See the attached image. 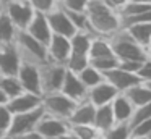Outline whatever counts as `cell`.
I'll return each mask as SVG.
<instances>
[{
  "label": "cell",
  "instance_id": "28",
  "mask_svg": "<svg viewBox=\"0 0 151 139\" xmlns=\"http://www.w3.org/2000/svg\"><path fill=\"white\" fill-rule=\"evenodd\" d=\"M148 118H151V102L145 103V105H140V107H135L133 108V113H132V116L128 118V121H127L128 129L133 128L135 125H138V123L148 120Z\"/></svg>",
  "mask_w": 151,
  "mask_h": 139
},
{
  "label": "cell",
  "instance_id": "32",
  "mask_svg": "<svg viewBox=\"0 0 151 139\" xmlns=\"http://www.w3.org/2000/svg\"><path fill=\"white\" fill-rule=\"evenodd\" d=\"M89 65V58L86 55H73L70 53L68 60L65 61V66L68 71H73V73H80L85 66Z\"/></svg>",
  "mask_w": 151,
  "mask_h": 139
},
{
  "label": "cell",
  "instance_id": "5",
  "mask_svg": "<svg viewBox=\"0 0 151 139\" xmlns=\"http://www.w3.org/2000/svg\"><path fill=\"white\" fill-rule=\"evenodd\" d=\"M65 73H67V66L62 63L47 61V63L41 65V89H42V96L60 91L63 79H65Z\"/></svg>",
  "mask_w": 151,
  "mask_h": 139
},
{
  "label": "cell",
  "instance_id": "47",
  "mask_svg": "<svg viewBox=\"0 0 151 139\" xmlns=\"http://www.w3.org/2000/svg\"><path fill=\"white\" fill-rule=\"evenodd\" d=\"M93 139H104V136H102L101 133H99V134H98V136H94V138H93Z\"/></svg>",
  "mask_w": 151,
  "mask_h": 139
},
{
  "label": "cell",
  "instance_id": "45",
  "mask_svg": "<svg viewBox=\"0 0 151 139\" xmlns=\"http://www.w3.org/2000/svg\"><path fill=\"white\" fill-rule=\"evenodd\" d=\"M145 86H146V87H148V89H150V91H151V79H150V81H145Z\"/></svg>",
  "mask_w": 151,
  "mask_h": 139
},
{
  "label": "cell",
  "instance_id": "8",
  "mask_svg": "<svg viewBox=\"0 0 151 139\" xmlns=\"http://www.w3.org/2000/svg\"><path fill=\"white\" fill-rule=\"evenodd\" d=\"M5 13L13 21L17 29H26L29 21L34 16V10L28 0H7L5 2Z\"/></svg>",
  "mask_w": 151,
  "mask_h": 139
},
{
  "label": "cell",
  "instance_id": "36",
  "mask_svg": "<svg viewBox=\"0 0 151 139\" xmlns=\"http://www.w3.org/2000/svg\"><path fill=\"white\" fill-rule=\"evenodd\" d=\"M88 2L89 0H62L59 5L65 10H72V11H85Z\"/></svg>",
  "mask_w": 151,
  "mask_h": 139
},
{
  "label": "cell",
  "instance_id": "38",
  "mask_svg": "<svg viewBox=\"0 0 151 139\" xmlns=\"http://www.w3.org/2000/svg\"><path fill=\"white\" fill-rule=\"evenodd\" d=\"M143 61V60H141ZM141 61L140 60H119V68H122V70L128 71V73H135L137 74L138 68L141 66Z\"/></svg>",
  "mask_w": 151,
  "mask_h": 139
},
{
  "label": "cell",
  "instance_id": "44",
  "mask_svg": "<svg viewBox=\"0 0 151 139\" xmlns=\"http://www.w3.org/2000/svg\"><path fill=\"white\" fill-rule=\"evenodd\" d=\"M5 2H7V0H0V13L5 10Z\"/></svg>",
  "mask_w": 151,
  "mask_h": 139
},
{
  "label": "cell",
  "instance_id": "24",
  "mask_svg": "<svg viewBox=\"0 0 151 139\" xmlns=\"http://www.w3.org/2000/svg\"><path fill=\"white\" fill-rule=\"evenodd\" d=\"M17 32H18L17 26L13 24V21L8 18V15L4 10V11L0 13V47L13 45Z\"/></svg>",
  "mask_w": 151,
  "mask_h": 139
},
{
  "label": "cell",
  "instance_id": "48",
  "mask_svg": "<svg viewBox=\"0 0 151 139\" xmlns=\"http://www.w3.org/2000/svg\"><path fill=\"white\" fill-rule=\"evenodd\" d=\"M130 139H148V138H130Z\"/></svg>",
  "mask_w": 151,
  "mask_h": 139
},
{
  "label": "cell",
  "instance_id": "42",
  "mask_svg": "<svg viewBox=\"0 0 151 139\" xmlns=\"http://www.w3.org/2000/svg\"><path fill=\"white\" fill-rule=\"evenodd\" d=\"M8 102V99H7V96L4 94V91L0 89V105H5V103Z\"/></svg>",
  "mask_w": 151,
  "mask_h": 139
},
{
  "label": "cell",
  "instance_id": "14",
  "mask_svg": "<svg viewBox=\"0 0 151 139\" xmlns=\"http://www.w3.org/2000/svg\"><path fill=\"white\" fill-rule=\"evenodd\" d=\"M102 76H104V79L107 81V83H111L119 92H124L125 89H128V87L141 83L140 78H138L135 73H128V71L122 70V68H119V66H115V68H112V70L102 73Z\"/></svg>",
  "mask_w": 151,
  "mask_h": 139
},
{
  "label": "cell",
  "instance_id": "16",
  "mask_svg": "<svg viewBox=\"0 0 151 139\" xmlns=\"http://www.w3.org/2000/svg\"><path fill=\"white\" fill-rule=\"evenodd\" d=\"M117 94H119V91L115 89L111 83H107V81L104 79V81H101L99 84H96V86L89 87L86 99H88L94 107H99V105L111 103Z\"/></svg>",
  "mask_w": 151,
  "mask_h": 139
},
{
  "label": "cell",
  "instance_id": "9",
  "mask_svg": "<svg viewBox=\"0 0 151 139\" xmlns=\"http://www.w3.org/2000/svg\"><path fill=\"white\" fill-rule=\"evenodd\" d=\"M47 23L50 26L52 34H59V36H65V37H72L78 29L75 28V24L72 23V19L68 18V15L65 13V10L60 5H57L52 11H49L46 15Z\"/></svg>",
  "mask_w": 151,
  "mask_h": 139
},
{
  "label": "cell",
  "instance_id": "31",
  "mask_svg": "<svg viewBox=\"0 0 151 139\" xmlns=\"http://www.w3.org/2000/svg\"><path fill=\"white\" fill-rule=\"evenodd\" d=\"M104 139H128L130 138V129L127 123H115L112 128H109L106 133H102Z\"/></svg>",
  "mask_w": 151,
  "mask_h": 139
},
{
  "label": "cell",
  "instance_id": "6",
  "mask_svg": "<svg viewBox=\"0 0 151 139\" xmlns=\"http://www.w3.org/2000/svg\"><path fill=\"white\" fill-rule=\"evenodd\" d=\"M42 115H44L42 105L37 107V108H34V110H29V112L13 115L12 116V123H10V128H8V134L7 136L8 138H13V136H18V134H23V133L36 129L39 120L42 118Z\"/></svg>",
  "mask_w": 151,
  "mask_h": 139
},
{
  "label": "cell",
  "instance_id": "13",
  "mask_svg": "<svg viewBox=\"0 0 151 139\" xmlns=\"http://www.w3.org/2000/svg\"><path fill=\"white\" fill-rule=\"evenodd\" d=\"M21 57L17 47L13 45H5L0 47V74L4 76H17L21 65Z\"/></svg>",
  "mask_w": 151,
  "mask_h": 139
},
{
  "label": "cell",
  "instance_id": "43",
  "mask_svg": "<svg viewBox=\"0 0 151 139\" xmlns=\"http://www.w3.org/2000/svg\"><path fill=\"white\" fill-rule=\"evenodd\" d=\"M146 55L151 58V39H150V42H148V45H146Z\"/></svg>",
  "mask_w": 151,
  "mask_h": 139
},
{
  "label": "cell",
  "instance_id": "35",
  "mask_svg": "<svg viewBox=\"0 0 151 139\" xmlns=\"http://www.w3.org/2000/svg\"><path fill=\"white\" fill-rule=\"evenodd\" d=\"M28 2H29L31 6H33L34 11L44 13V15H47L49 11H52V10L59 5L57 0H28Z\"/></svg>",
  "mask_w": 151,
  "mask_h": 139
},
{
  "label": "cell",
  "instance_id": "19",
  "mask_svg": "<svg viewBox=\"0 0 151 139\" xmlns=\"http://www.w3.org/2000/svg\"><path fill=\"white\" fill-rule=\"evenodd\" d=\"M111 108L112 113H114L115 123H127L132 113H133V105L128 102V99L122 92H119L114 97V100L111 102Z\"/></svg>",
  "mask_w": 151,
  "mask_h": 139
},
{
  "label": "cell",
  "instance_id": "25",
  "mask_svg": "<svg viewBox=\"0 0 151 139\" xmlns=\"http://www.w3.org/2000/svg\"><path fill=\"white\" fill-rule=\"evenodd\" d=\"M114 55L112 47L109 44L107 37H101V36H93L91 39V45L88 50V57L91 58H101V57H111Z\"/></svg>",
  "mask_w": 151,
  "mask_h": 139
},
{
  "label": "cell",
  "instance_id": "37",
  "mask_svg": "<svg viewBox=\"0 0 151 139\" xmlns=\"http://www.w3.org/2000/svg\"><path fill=\"white\" fill-rule=\"evenodd\" d=\"M137 76L140 78L141 83H145V81H150L151 79V58H145L143 61H141V66L138 68L137 71Z\"/></svg>",
  "mask_w": 151,
  "mask_h": 139
},
{
  "label": "cell",
  "instance_id": "30",
  "mask_svg": "<svg viewBox=\"0 0 151 139\" xmlns=\"http://www.w3.org/2000/svg\"><path fill=\"white\" fill-rule=\"evenodd\" d=\"M89 65L91 66H94L98 71H101V73H106V71L112 70V68H115L119 65V60L115 55H111V57H101V58H91L89 60Z\"/></svg>",
  "mask_w": 151,
  "mask_h": 139
},
{
  "label": "cell",
  "instance_id": "15",
  "mask_svg": "<svg viewBox=\"0 0 151 139\" xmlns=\"http://www.w3.org/2000/svg\"><path fill=\"white\" fill-rule=\"evenodd\" d=\"M60 92L65 94L67 97H70V99L75 100V102H81V100H85L86 96H88V87L80 81L78 74L67 70L65 79H63V84H62V87H60Z\"/></svg>",
  "mask_w": 151,
  "mask_h": 139
},
{
  "label": "cell",
  "instance_id": "11",
  "mask_svg": "<svg viewBox=\"0 0 151 139\" xmlns=\"http://www.w3.org/2000/svg\"><path fill=\"white\" fill-rule=\"evenodd\" d=\"M41 103H42V96L23 91L18 96L8 99L7 108L12 112V115H17V113H24V112L37 108V107H41Z\"/></svg>",
  "mask_w": 151,
  "mask_h": 139
},
{
  "label": "cell",
  "instance_id": "26",
  "mask_svg": "<svg viewBox=\"0 0 151 139\" xmlns=\"http://www.w3.org/2000/svg\"><path fill=\"white\" fill-rule=\"evenodd\" d=\"M0 89L4 91L7 99H12V97L18 96L20 92H23V87H21L17 76H4V74H0Z\"/></svg>",
  "mask_w": 151,
  "mask_h": 139
},
{
  "label": "cell",
  "instance_id": "39",
  "mask_svg": "<svg viewBox=\"0 0 151 139\" xmlns=\"http://www.w3.org/2000/svg\"><path fill=\"white\" fill-rule=\"evenodd\" d=\"M10 139H44V138L36 131V129H33V131H28V133H23V134L13 136V138H10Z\"/></svg>",
  "mask_w": 151,
  "mask_h": 139
},
{
  "label": "cell",
  "instance_id": "21",
  "mask_svg": "<svg viewBox=\"0 0 151 139\" xmlns=\"http://www.w3.org/2000/svg\"><path fill=\"white\" fill-rule=\"evenodd\" d=\"M93 34L86 29H80L70 37V53L73 55H86L88 57V50L91 45ZM89 58V57H88Z\"/></svg>",
  "mask_w": 151,
  "mask_h": 139
},
{
  "label": "cell",
  "instance_id": "4",
  "mask_svg": "<svg viewBox=\"0 0 151 139\" xmlns=\"http://www.w3.org/2000/svg\"><path fill=\"white\" fill-rule=\"evenodd\" d=\"M78 102L72 100L70 97H67L65 94H62L60 91L57 92H50V94H44L42 96V108L44 113L47 115L57 116V118H63L67 120L68 115L72 113V110L75 108V105Z\"/></svg>",
  "mask_w": 151,
  "mask_h": 139
},
{
  "label": "cell",
  "instance_id": "20",
  "mask_svg": "<svg viewBox=\"0 0 151 139\" xmlns=\"http://www.w3.org/2000/svg\"><path fill=\"white\" fill-rule=\"evenodd\" d=\"M124 29L138 45H141L146 50V45L151 39V23H133V24L124 26Z\"/></svg>",
  "mask_w": 151,
  "mask_h": 139
},
{
  "label": "cell",
  "instance_id": "1",
  "mask_svg": "<svg viewBox=\"0 0 151 139\" xmlns=\"http://www.w3.org/2000/svg\"><path fill=\"white\" fill-rule=\"evenodd\" d=\"M85 15L88 19V31L93 36L109 37L122 28L120 15L107 6L102 0H89Z\"/></svg>",
  "mask_w": 151,
  "mask_h": 139
},
{
  "label": "cell",
  "instance_id": "46",
  "mask_svg": "<svg viewBox=\"0 0 151 139\" xmlns=\"http://www.w3.org/2000/svg\"><path fill=\"white\" fill-rule=\"evenodd\" d=\"M128 2H148V3H151V0H128Z\"/></svg>",
  "mask_w": 151,
  "mask_h": 139
},
{
  "label": "cell",
  "instance_id": "27",
  "mask_svg": "<svg viewBox=\"0 0 151 139\" xmlns=\"http://www.w3.org/2000/svg\"><path fill=\"white\" fill-rule=\"evenodd\" d=\"M76 74H78L80 81H81L88 89H89V87H93V86H96V84H99L101 81H104L102 73H101V71H98L94 66H91V65L85 66L80 73H76Z\"/></svg>",
  "mask_w": 151,
  "mask_h": 139
},
{
  "label": "cell",
  "instance_id": "33",
  "mask_svg": "<svg viewBox=\"0 0 151 139\" xmlns=\"http://www.w3.org/2000/svg\"><path fill=\"white\" fill-rule=\"evenodd\" d=\"M150 136H151V118L130 128V138H150Z\"/></svg>",
  "mask_w": 151,
  "mask_h": 139
},
{
  "label": "cell",
  "instance_id": "2",
  "mask_svg": "<svg viewBox=\"0 0 151 139\" xmlns=\"http://www.w3.org/2000/svg\"><path fill=\"white\" fill-rule=\"evenodd\" d=\"M15 47L20 52V57L23 61H31L36 65H44L49 61L47 58V45L34 39L24 29H18L15 37Z\"/></svg>",
  "mask_w": 151,
  "mask_h": 139
},
{
  "label": "cell",
  "instance_id": "7",
  "mask_svg": "<svg viewBox=\"0 0 151 139\" xmlns=\"http://www.w3.org/2000/svg\"><path fill=\"white\" fill-rule=\"evenodd\" d=\"M17 78L20 81L21 87H23V91L42 96V89H41V65L31 63V61H21Z\"/></svg>",
  "mask_w": 151,
  "mask_h": 139
},
{
  "label": "cell",
  "instance_id": "12",
  "mask_svg": "<svg viewBox=\"0 0 151 139\" xmlns=\"http://www.w3.org/2000/svg\"><path fill=\"white\" fill-rule=\"evenodd\" d=\"M68 57H70V39L65 37V36L52 34L49 44H47V58H49V61L65 65Z\"/></svg>",
  "mask_w": 151,
  "mask_h": 139
},
{
  "label": "cell",
  "instance_id": "18",
  "mask_svg": "<svg viewBox=\"0 0 151 139\" xmlns=\"http://www.w3.org/2000/svg\"><path fill=\"white\" fill-rule=\"evenodd\" d=\"M94 112H96V107L88 99H85L75 105V108L72 110V113L67 118V123L68 125H93Z\"/></svg>",
  "mask_w": 151,
  "mask_h": 139
},
{
  "label": "cell",
  "instance_id": "22",
  "mask_svg": "<svg viewBox=\"0 0 151 139\" xmlns=\"http://www.w3.org/2000/svg\"><path fill=\"white\" fill-rule=\"evenodd\" d=\"M94 128L98 129L99 133H106L109 128L115 125V118H114V113H112L111 108V103H106V105H99L96 107V112H94V121H93Z\"/></svg>",
  "mask_w": 151,
  "mask_h": 139
},
{
  "label": "cell",
  "instance_id": "17",
  "mask_svg": "<svg viewBox=\"0 0 151 139\" xmlns=\"http://www.w3.org/2000/svg\"><path fill=\"white\" fill-rule=\"evenodd\" d=\"M34 39H37L39 42H42L44 45L49 44L50 37H52V31H50V26L47 23V18L44 13H34L33 19L29 21V24L26 26V29Z\"/></svg>",
  "mask_w": 151,
  "mask_h": 139
},
{
  "label": "cell",
  "instance_id": "40",
  "mask_svg": "<svg viewBox=\"0 0 151 139\" xmlns=\"http://www.w3.org/2000/svg\"><path fill=\"white\" fill-rule=\"evenodd\" d=\"M102 2H104L107 6H111L112 10H115V11L119 13V10H120L122 6H124L125 3L128 2V0H102Z\"/></svg>",
  "mask_w": 151,
  "mask_h": 139
},
{
  "label": "cell",
  "instance_id": "3",
  "mask_svg": "<svg viewBox=\"0 0 151 139\" xmlns=\"http://www.w3.org/2000/svg\"><path fill=\"white\" fill-rule=\"evenodd\" d=\"M109 44L112 47V52L117 57V60H145L148 58L146 50L141 45H138L130 36L127 34L124 28H120L117 32L107 37Z\"/></svg>",
  "mask_w": 151,
  "mask_h": 139
},
{
  "label": "cell",
  "instance_id": "34",
  "mask_svg": "<svg viewBox=\"0 0 151 139\" xmlns=\"http://www.w3.org/2000/svg\"><path fill=\"white\" fill-rule=\"evenodd\" d=\"M12 112L7 108V103L5 105H0V139L5 138L8 134V128H10L12 123Z\"/></svg>",
  "mask_w": 151,
  "mask_h": 139
},
{
  "label": "cell",
  "instance_id": "41",
  "mask_svg": "<svg viewBox=\"0 0 151 139\" xmlns=\"http://www.w3.org/2000/svg\"><path fill=\"white\" fill-rule=\"evenodd\" d=\"M55 139H78V138H76V136L75 134H72V133H65V134H63V136H60V138H55Z\"/></svg>",
  "mask_w": 151,
  "mask_h": 139
},
{
  "label": "cell",
  "instance_id": "29",
  "mask_svg": "<svg viewBox=\"0 0 151 139\" xmlns=\"http://www.w3.org/2000/svg\"><path fill=\"white\" fill-rule=\"evenodd\" d=\"M68 131L75 134L78 139H93L99 134V131L94 128V125H68Z\"/></svg>",
  "mask_w": 151,
  "mask_h": 139
},
{
  "label": "cell",
  "instance_id": "10",
  "mask_svg": "<svg viewBox=\"0 0 151 139\" xmlns=\"http://www.w3.org/2000/svg\"><path fill=\"white\" fill-rule=\"evenodd\" d=\"M68 123L67 120L63 118H57V116H52V115H47L44 113L42 118L39 120L36 126V131L42 136L44 139H55V138H60L63 136L65 133H68Z\"/></svg>",
  "mask_w": 151,
  "mask_h": 139
},
{
  "label": "cell",
  "instance_id": "23",
  "mask_svg": "<svg viewBox=\"0 0 151 139\" xmlns=\"http://www.w3.org/2000/svg\"><path fill=\"white\" fill-rule=\"evenodd\" d=\"M122 94L128 99V102L133 105V108L135 107H140V105H145V103L151 102V91L145 86V83L135 84V86L125 89Z\"/></svg>",
  "mask_w": 151,
  "mask_h": 139
},
{
  "label": "cell",
  "instance_id": "49",
  "mask_svg": "<svg viewBox=\"0 0 151 139\" xmlns=\"http://www.w3.org/2000/svg\"><path fill=\"white\" fill-rule=\"evenodd\" d=\"M57 2H59V3H60V2H62V0H57Z\"/></svg>",
  "mask_w": 151,
  "mask_h": 139
}]
</instances>
